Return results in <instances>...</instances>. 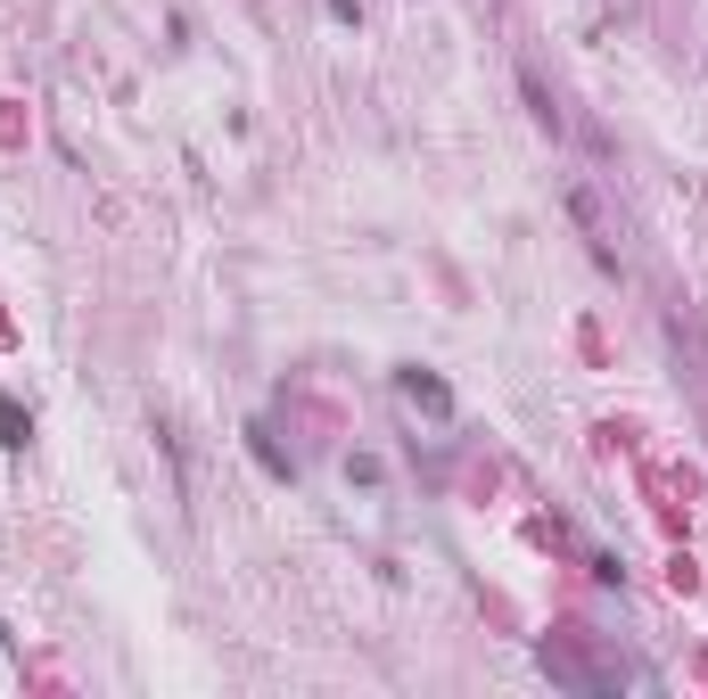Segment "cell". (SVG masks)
Segmentation results:
<instances>
[{
  "instance_id": "2",
  "label": "cell",
  "mask_w": 708,
  "mask_h": 699,
  "mask_svg": "<svg viewBox=\"0 0 708 699\" xmlns=\"http://www.w3.org/2000/svg\"><path fill=\"white\" fill-rule=\"evenodd\" d=\"M569 215H577V230H586V239H593V264L601 272H618V230H610V215H601V198H593V189L586 181H569Z\"/></svg>"
},
{
  "instance_id": "5",
  "label": "cell",
  "mask_w": 708,
  "mask_h": 699,
  "mask_svg": "<svg viewBox=\"0 0 708 699\" xmlns=\"http://www.w3.org/2000/svg\"><path fill=\"white\" fill-rule=\"evenodd\" d=\"M519 99H528V116L544 124V132H560V108H552V91H544V75H535V67L519 75Z\"/></svg>"
},
{
  "instance_id": "1",
  "label": "cell",
  "mask_w": 708,
  "mask_h": 699,
  "mask_svg": "<svg viewBox=\"0 0 708 699\" xmlns=\"http://www.w3.org/2000/svg\"><path fill=\"white\" fill-rule=\"evenodd\" d=\"M535 667H544L560 691H586V699H610V691H618V675L593 667V659H577L569 642H535Z\"/></svg>"
},
{
  "instance_id": "3",
  "label": "cell",
  "mask_w": 708,
  "mask_h": 699,
  "mask_svg": "<svg viewBox=\"0 0 708 699\" xmlns=\"http://www.w3.org/2000/svg\"><path fill=\"white\" fill-rule=\"evenodd\" d=\"M395 387H404V404H421V412H436V420L453 412V387H445L436 371H395Z\"/></svg>"
},
{
  "instance_id": "6",
  "label": "cell",
  "mask_w": 708,
  "mask_h": 699,
  "mask_svg": "<svg viewBox=\"0 0 708 699\" xmlns=\"http://www.w3.org/2000/svg\"><path fill=\"white\" fill-rule=\"evenodd\" d=\"M33 436V420H26V404H9V395H0V444H26Z\"/></svg>"
},
{
  "instance_id": "4",
  "label": "cell",
  "mask_w": 708,
  "mask_h": 699,
  "mask_svg": "<svg viewBox=\"0 0 708 699\" xmlns=\"http://www.w3.org/2000/svg\"><path fill=\"white\" fill-rule=\"evenodd\" d=\"M247 453H256V461H264V470H273L281 485H297V461H288L281 444H273V429H247Z\"/></svg>"
}]
</instances>
